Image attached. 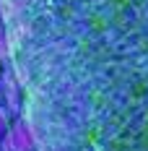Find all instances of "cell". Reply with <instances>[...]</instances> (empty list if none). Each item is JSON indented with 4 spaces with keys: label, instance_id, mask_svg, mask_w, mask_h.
I'll use <instances>...</instances> for the list:
<instances>
[{
    "label": "cell",
    "instance_id": "cell-1",
    "mask_svg": "<svg viewBox=\"0 0 148 151\" xmlns=\"http://www.w3.org/2000/svg\"><path fill=\"white\" fill-rule=\"evenodd\" d=\"M34 128L29 120H24L21 115L11 120L8 133L0 138V151H31L34 149Z\"/></svg>",
    "mask_w": 148,
    "mask_h": 151
},
{
    "label": "cell",
    "instance_id": "cell-2",
    "mask_svg": "<svg viewBox=\"0 0 148 151\" xmlns=\"http://www.w3.org/2000/svg\"><path fill=\"white\" fill-rule=\"evenodd\" d=\"M8 58H11V37H8L5 26L0 24V63L5 65V63H8Z\"/></svg>",
    "mask_w": 148,
    "mask_h": 151
},
{
    "label": "cell",
    "instance_id": "cell-3",
    "mask_svg": "<svg viewBox=\"0 0 148 151\" xmlns=\"http://www.w3.org/2000/svg\"><path fill=\"white\" fill-rule=\"evenodd\" d=\"M11 120H13V117H11V112H8V109H5V104L0 102V138L8 133V128H11Z\"/></svg>",
    "mask_w": 148,
    "mask_h": 151
},
{
    "label": "cell",
    "instance_id": "cell-4",
    "mask_svg": "<svg viewBox=\"0 0 148 151\" xmlns=\"http://www.w3.org/2000/svg\"><path fill=\"white\" fill-rule=\"evenodd\" d=\"M3 16H5V13H3V3H0V21H3Z\"/></svg>",
    "mask_w": 148,
    "mask_h": 151
}]
</instances>
